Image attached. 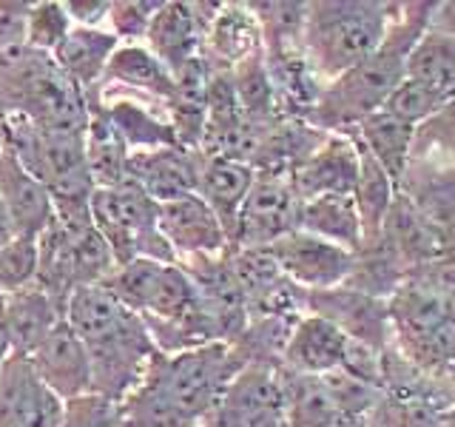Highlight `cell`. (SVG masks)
Listing matches in <instances>:
<instances>
[{"instance_id":"1","label":"cell","mask_w":455,"mask_h":427,"mask_svg":"<svg viewBox=\"0 0 455 427\" xmlns=\"http://www.w3.org/2000/svg\"><path fill=\"white\" fill-rule=\"evenodd\" d=\"M66 322L89 353L92 393L114 402H123L146 379L154 356L160 353L146 322L100 285L71 294Z\"/></svg>"},{"instance_id":"2","label":"cell","mask_w":455,"mask_h":427,"mask_svg":"<svg viewBox=\"0 0 455 427\" xmlns=\"http://www.w3.org/2000/svg\"><path fill=\"white\" fill-rule=\"evenodd\" d=\"M435 4H407L395 14L387 37L381 46L364 57L362 63L347 68L333 83H327L316 106L305 117L319 132H350L373 111L384 109L387 97L404 80L407 54L416 46V40L427 32Z\"/></svg>"},{"instance_id":"3","label":"cell","mask_w":455,"mask_h":427,"mask_svg":"<svg viewBox=\"0 0 455 427\" xmlns=\"http://www.w3.org/2000/svg\"><path fill=\"white\" fill-rule=\"evenodd\" d=\"M0 117H23L54 132L85 134L89 103L52 54L23 46L0 54Z\"/></svg>"},{"instance_id":"4","label":"cell","mask_w":455,"mask_h":427,"mask_svg":"<svg viewBox=\"0 0 455 427\" xmlns=\"http://www.w3.org/2000/svg\"><path fill=\"white\" fill-rule=\"evenodd\" d=\"M398 6L370 0H319L307 4L302 52L324 85L373 54L387 37Z\"/></svg>"},{"instance_id":"5","label":"cell","mask_w":455,"mask_h":427,"mask_svg":"<svg viewBox=\"0 0 455 427\" xmlns=\"http://www.w3.org/2000/svg\"><path fill=\"white\" fill-rule=\"evenodd\" d=\"M242 367L245 359L231 342H211V345L171 356L156 353L140 384H148L182 427H196Z\"/></svg>"},{"instance_id":"6","label":"cell","mask_w":455,"mask_h":427,"mask_svg":"<svg viewBox=\"0 0 455 427\" xmlns=\"http://www.w3.org/2000/svg\"><path fill=\"white\" fill-rule=\"evenodd\" d=\"M89 211L117 268L134 260L177 262L174 251L160 234V205L137 182L125 180L114 189H94Z\"/></svg>"},{"instance_id":"7","label":"cell","mask_w":455,"mask_h":427,"mask_svg":"<svg viewBox=\"0 0 455 427\" xmlns=\"http://www.w3.org/2000/svg\"><path fill=\"white\" fill-rule=\"evenodd\" d=\"M284 391L282 367L251 362L228 384L222 399L196 427H282Z\"/></svg>"},{"instance_id":"8","label":"cell","mask_w":455,"mask_h":427,"mask_svg":"<svg viewBox=\"0 0 455 427\" xmlns=\"http://www.w3.org/2000/svg\"><path fill=\"white\" fill-rule=\"evenodd\" d=\"M299 199L288 174L256 171L253 185L236 217L231 248H270L299 225Z\"/></svg>"},{"instance_id":"9","label":"cell","mask_w":455,"mask_h":427,"mask_svg":"<svg viewBox=\"0 0 455 427\" xmlns=\"http://www.w3.org/2000/svg\"><path fill=\"white\" fill-rule=\"evenodd\" d=\"M307 313L336 325L350 342H362L367 348L387 350L390 308L387 299H376L347 285H336L327 291H307Z\"/></svg>"},{"instance_id":"10","label":"cell","mask_w":455,"mask_h":427,"mask_svg":"<svg viewBox=\"0 0 455 427\" xmlns=\"http://www.w3.org/2000/svg\"><path fill=\"white\" fill-rule=\"evenodd\" d=\"M270 251L282 274L305 291H327L345 285L355 265V254L305 231H291L288 237L276 239Z\"/></svg>"},{"instance_id":"11","label":"cell","mask_w":455,"mask_h":427,"mask_svg":"<svg viewBox=\"0 0 455 427\" xmlns=\"http://www.w3.org/2000/svg\"><path fill=\"white\" fill-rule=\"evenodd\" d=\"M63 402L35 374L28 356L9 353L0 367V427H60Z\"/></svg>"},{"instance_id":"12","label":"cell","mask_w":455,"mask_h":427,"mask_svg":"<svg viewBox=\"0 0 455 427\" xmlns=\"http://www.w3.org/2000/svg\"><path fill=\"white\" fill-rule=\"evenodd\" d=\"M288 177L299 203L316 197H353L355 177H359V149L353 134H327L322 146L307 154Z\"/></svg>"},{"instance_id":"13","label":"cell","mask_w":455,"mask_h":427,"mask_svg":"<svg viewBox=\"0 0 455 427\" xmlns=\"http://www.w3.org/2000/svg\"><path fill=\"white\" fill-rule=\"evenodd\" d=\"M222 4H163L148 26L146 46L168 71L203 54L205 35Z\"/></svg>"},{"instance_id":"14","label":"cell","mask_w":455,"mask_h":427,"mask_svg":"<svg viewBox=\"0 0 455 427\" xmlns=\"http://www.w3.org/2000/svg\"><path fill=\"white\" fill-rule=\"evenodd\" d=\"M28 362H32L40 382L46 384L60 402H71V399L92 393L89 353H85L80 336L66 319L32 350Z\"/></svg>"},{"instance_id":"15","label":"cell","mask_w":455,"mask_h":427,"mask_svg":"<svg viewBox=\"0 0 455 427\" xmlns=\"http://www.w3.org/2000/svg\"><path fill=\"white\" fill-rule=\"evenodd\" d=\"M203 154L185 146H163L128 154V180L137 182L156 205L196 194V174Z\"/></svg>"},{"instance_id":"16","label":"cell","mask_w":455,"mask_h":427,"mask_svg":"<svg viewBox=\"0 0 455 427\" xmlns=\"http://www.w3.org/2000/svg\"><path fill=\"white\" fill-rule=\"evenodd\" d=\"M160 234L177 260L188 256H217L231 248L225 228L196 194L160 205Z\"/></svg>"},{"instance_id":"17","label":"cell","mask_w":455,"mask_h":427,"mask_svg":"<svg viewBox=\"0 0 455 427\" xmlns=\"http://www.w3.org/2000/svg\"><path fill=\"white\" fill-rule=\"evenodd\" d=\"M0 203L14 225V237L37 239L54 217L46 185L28 174L6 142L0 151Z\"/></svg>"},{"instance_id":"18","label":"cell","mask_w":455,"mask_h":427,"mask_svg":"<svg viewBox=\"0 0 455 427\" xmlns=\"http://www.w3.org/2000/svg\"><path fill=\"white\" fill-rule=\"evenodd\" d=\"M94 89L123 92L168 106L174 80H171V71L156 60L146 43H120Z\"/></svg>"},{"instance_id":"19","label":"cell","mask_w":455,"mask_h":427,"mask_svg":"<svg viewBox=\"0 0 455 427\" xmlns=\"http://www.w3.org/2000/svg\"><path fill=\"white\" fill-rule=\"evenodd\" d=\"M347 336L322 317H302L293 325L288 348L282 356V367L291 374L305 376H324L331 370H339L345 362Z\"/></svg>"},{"instance_id":"20","label":"cell","mask_w":455,"mask_h":427,"mask_svg":"<svg viewBox=\"0 0 455 427\" xmlns=\"http://www.w3.org/2000/svg\"><path fill=\"white\" fill-rule=\"evenodd\" d=\"M174 92L168 97V123L174 128L177 142L191 151H199L205 120H208V80L211 66L199 54L177 71H171Z\"/></svg>"},{"instance_id":"21","label":"cell","mask_w":455,"mask_h":427,"mask_svg":"<svg viewBox=\"0 0 455 427\" xmlns=\"http://www.w3.org/2000/svg\"><path fill=\"white\" fill-rule=\"evenodd\" d=\"M253 177L256 171L248 163L225 160V157H203L199 160L196 197L217 214V220L231 242L236 231V217L253 185Z\"/></svg>"},{"instance_id":"22","label":"cell","mask_w":455,"mask_h":427,"mask_svg":"<svg viewBox=\"0 0 455 427\" xmlns=\"http://www.w3.org/2000/svg\"><path fill=\"white\" fill-rule=\"evenodd\" d=\"M256 52H262V35L251 6L222 4L205 35V46H203L205 63L217 71H231Z\"/></svg>"},{"instance_id":"23","label":"cell","mask_w":455,"mask_h":427,"mask_svg":"<svg viewBox=\"0 0 455 427\" xmlns=\"http://www.w3.org/2000/svg\"><path fill=\"white\" fill-rule=\"evenodd\" d=\"M66 319V310L57 308L37 285L4 296V322L9 336V350L32 356V350Z\"/></svg>"},{"instance_id":"24","label":"cell","mask_w":455,"mask_h":427,"mask_svg":"<svg viewBox=\"0 0 455 427\" xmlns=\"http://www.w3.org/2000/svg\"><path fill=\"white\" fill-rule=\"evenodd\" d=\"M117 46H120V40L114 37L108 28L71 26L60 46L52 52V57H54V63L63 68V75L71 83H77L85 94L100 83Z\"/></svg>"},{"instance_id":"25","label":"cell","mask_w":455,"mask_h":427,"mask_svg":"<svg viewBox=\"0 0 455 427\" xmlns=\"http://www.w3.org/2000/svg\"><path fill=\"white\" fill-rule=\"evenodd\" d=\"M85 103H89V125L83 134L85 165H89L94 189H114L128 180V149L117 128L111 125L106 109L92 97H85Z\"/></svg>"},{"instance_id":"26","label":"cell","mask_w":455,"mask_h":427,"mask_svg":"<svg viewBox=\"0 0 455 427\" xmlns=\"http://www.w3.org/2000/svg\"><path fill=\"white\" fill-rule=\"evenodd\" d=\"M35 285L46 294L57 308H68V299L77 285V262H75V242L68 231L52 217L49 228L37 237V274Z\"/></svg>"},{"instance_id":"27","label":"cell","mask_w":455,"mask_h":427,"mask_svg":"<svg viewBox=\"0 0 455 427\" xmlns=\"http://www.w3.org/2000/svg\"><path fill=\"white\" fill-rule=\"evenodd\" d=\"M355 140L373 154V160L387 171V177L395 182H402L404 171L410 165V154H412V137H416V125H410L404 120L393 117L390 111H373L370 117H364L355 128H350Z\"/></svg>"},{"instance_id":"28","label":"cell","mask_w":455,"mask_h":427,"mask_svg":"<svg viewBox=\"0 0 455 427\" xmlns=\"http://www.w3.org/2000/svg\"><path fill=\"white\" fill-rule=\"evenodd\" d=\"M296 231H305L310 237H319L324 242L345 248L350 254H359L362 239V220L355 211L353 197H316L299 205V225Z\"/></svg>"},{"instance_id":"29","label":"cell","mask_w":455,"mask_h":427,"mask_svg":"<svg viewBox=\"0 0 455 427\" xmlns=\"http://www.w3.org/2000/svg\"><path fill=\"white\" fill-rule=\"evenodd\" d=\"M353 140H355V134H353ZM355 149H359V177H355L353 203H355V211H359V220H362V239H364L362 248H370V246H376L381 237L384 217H387L398 189L387 177V171L373 160V154H370L359 140H355Z\"/></svg>"},{"instance_id":"30","label":"cell","mask_w":455,"mask_h":427,"mask_svg":"<svg viewBox=\"0 0 455 427\" xmlns=\"http://www.w3.org/2000/svg\"><path fill=\"white\" fill-rule=\"evenodd\" d=\"M404 80L421 83L447 100L455 97V43L427 26V32L407 54Z\"/></svg>"},{"instance_id":"31","label":"cell","mask_w":455,"mask_h":427,"mask_svg":"<svg viewBox=\"0 0 455 427\" xmlns=\"http://www.w3.org/2000/svg\"><path fill=\"white\" fill-rule=\"evenodd\" d=\"M282 391H284V424L288 427H324L341 413L336 410L322 376L291 374L282 367Z\"/></svg>"},{"instance_id":"32","label":"cell","mask_w":455,"mask_h":427,"mask_svg":"<svg viewBox=\"0 0 455 427\" xmlns=\"http://www.w3.org/2000/svg\"><path fill=\"white\" fill-rule=\"evenodd\" d=\"M322 382H324V388H327V393H331L333 405H336V410L341 413V416L359 419V422L364 419V413H370L381 402V396H384V391L350 376L347 370H341V367L331 370V374H324Z\"/></svg>"},{"instance_id":"33","label":"cell","mask_w":455,"mask_h":427,"mask_svg":"<svg viewBox=\"0 0 455 427\" xmlns=\"http://www.w3.org/2000/svg\"><path fill=\"white\" fill-rule=\"evenodd\" d=\"M71 20L66 4L57 0H43V4H28V26H26V46L52 54L68 35Z\"/></svg>"},{"instance_id":"34","label":"cell","mask_w":455,"mask_h":427,"mask_svg":"<svg viewBox=\"0 0 455 427\" xmlns=\"http://www.w3.org/2000/svg\"><path fill=\"white\" fill-rule=\"evenodd\" d=\"M430 154L455 157V97H450L438 111H433L421 125H416L410 163L427 160Z\"/></svg>"},{"instance_id":"35","label":"cell","mask_w":455,"mask_h":427,"mask_svg":"<svg viewBox=\"0 0 455 427\" xmlns=\"http://www.w3.org/2000/svg\"><path fill=\"white\" fill-rule=\"evenodd\" d=\"M37 274V239L14 237L0 248V296L18 294L35 285Z\"/></svg>"},{"instance_id":"36","label":"cell","mask_w":455,"mask_h":427,"mask_svg":"<svg viewBox=\"0 0 455 427\" xmlns=\"http://www.w3.org/2000/svg\"><path fill=\"white\" fill-rule=\"evenodd\" d=\"M60 427H132L125 419L123 402H114L100 393H85L63 402Z\"/></svg>"},{"instance_id":"37","label":"cell","mask_w":455,"mask_h":427,"mask_svg":"<svg viewBox=\"0 0 455 427\" xmlns=\"http://www.w3.org/2000/svg\"><path fill=\"white\" fill-rule=\"evenodd\" d=\"M163 0H117L108 9V32L120 43H146L148 26Z\"/></svg>"},{"instance_id":"38","label":"cell","mask_w":455,"mask_h":427,"mask_svg":"<svg viewBox=\"0 0 455 427\" xmlns=\"http://www.w3.org/2000/svg\"><path fill=\"white\" fill-rule=\"evenodd\" d=\"M444 103H447L444 94L427 89V85H421V83L402 80L398 83V89L387 97L384 111H390L393 117L404 120L410 125H421L433 111H438Z\"/></svg>"},{"instance_id":"39","label":"cell","mask_w":455,"mask_h":427,"mask_svg":"<svg viewBox=\"0 0 455 427\" xmlns=\"http://www.w3.org/2000/svg\"><path fill=\"white\" fill-rule=\"evenodd\" d=\"M28 4L20 0H0V54L26 46Z\"/></svg>"},{"instance_id":"40","label":"cell","mask_w":455,"mask_h":427,"mask_svg":"<svg viewBox=\"0 0 455 427\" xmlns=\"http://www.w3.org/2000/svg\"><path fill=\"white\" fill-rule=\"evenodd\" d=\"M111 0H68L66 12L71 26H89V28H103L108 20Z\"/></svg>"},{"instance_id":"41","label":"cell","mask_w":455,"mask_h":427,"mask_svg":"<svg viewBox=\"0 0 455 427\" xmlns=\"http://www.w3.org/2000/svg\"><path fill=\"white\" fill-rule=\"evenodd\" d=\"M427 26L455 43V0H450V4H435V9L430 14V23Z\"/></svg>"},{"instance_id":"42","label":"cell","mask_w":455,"mask_h":427,"mask_svg":"<svg viewBox=\"0 0 455 427\" xmlns=\"http://www.w3.org/2000/svg\"><path fill=\"white\" fill-rule=\"evenodd\" d=\"M12 239H14V225H12V220H9V214H6L4 203H0V248L9 246Z\"/></svg>"},{"instance_id":"43","label":"cell","mask_w":455,"mask_h":427,"mask_svg":"<svg viewBox=\"0 0 455 427\" xmlns=\"http://www.w3.org/2000/svg\"><path fill=\"white\" fill-rule=\"evenodd\" d=\"M9 336H6V322H4V296H0V367H4L9 356Z\"/></svg>"},{"instance_id":"44","label":"cell","mask_w":455,"mask_h":427,"mask_svg":"<svg viewBox=\"0 0 455 427\" xmlns=\"http://www.w3.org/2000/svg\"><path fill=\"white\" fill-rule=\"evenodd\" d=\"M324 427H362V422H359V419H347V416H339V419H333L331 424H324Z\"/></svg>"},{"instance_id":"45","label":"cell","mask_w":455,"mask_h":427,"mask_svg":"<svg viewBox=\"0 0 455 427\" xmlns=\"http://www.w3.org/2000/svg\"><path fill=\"white\" fill-rule=\"evenodd\" d=\"M0 151H4V134H0Z\"/></svg>"},{"instance_id":"46","label":"cell","mask_w":455,"mask_h":427,"mask_svg":"<svg viewBox=\"0 0 455 427\" xmlns=\"http://www.w3.org/2000/svg\"><path fill=\"white\" fill-rule=\"evenodd\" d=\"M282 427H288V424H282Z\"/></svg>"}]
</instances>
